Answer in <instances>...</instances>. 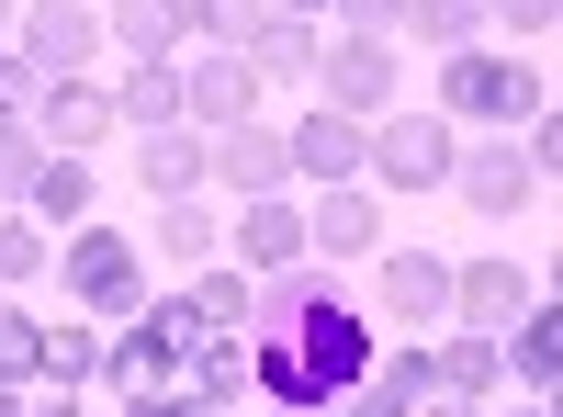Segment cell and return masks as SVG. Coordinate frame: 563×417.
<instances>
[{"label": "cell", "mask_w": 563, "mask_h": 417, "mask_svg": "<svg viewBox=\"0 0 563 417\" xmlns=\"http://www.w3.org/2000/svg\"><path fill=\"white\" fill-rule=\"evenodd\" d=\"M530 113H552V90H541V68L519 57V45H451V57H440V124L519 135Z\"/></svg>", "instance_id": "obj_1"}, {"label": "cell", "mask_w": 563, "mask_h": 417, "mask_svg": "<svg viewBox=\"0 0 563 417\" xmlns=\"http://www.w3.org/2000/svg\"><path fill=\"white\" fill-rule=\"evenodd\" d=\"M192 339H203L192 305H180V294L158 305V294H147L135 316H113V328H102V395H169L180 373H192Z\"/></svg>", "instance_id": "obj_2"}, {"label": "cell", "mask_w": 563, "mask_h": 417, "mask_svg": "<svg viewBox=\"0 0 563 417\" xmlns=\"http://www.w3.org/2000/svg\"><path fill=\"white\" fill-rule=\"evenodd\" d=\"M45 271H57L68 316H90V328H113V316L147 305V249H135L124 226H68V249L45 260Z\"/></svg>", "instance_id": "obj_3"}, {"label": "cell", "mask_w": 563, "mask_h": 417, "mask_svg": "<svg viewBox=\"0 0 563 417\" xmlns=\"http://www.w3.org/2000/svg\"><path fill=\"white\" fill-rule=\"evenodd\" d=\"M451 158H462V124H440V113H372L361 124V169L384 193H440Z\"/></svg>", "instance_id": "obj_4"}, {"label": "cell", "mask_w": 563, "mask_h": 417, "mask_svg": "<svg viewBox=\"0 0 563 417\" xmlns=\"http://www.w3.org/2000/svg\"><path fill=\"white\" fill-rule=\"evenodd\" d=\"M395 90H406V45H384V34H327L316 45V102L327 113L372 124V113H395Z\"/></svg>", "instance_id": "obj_5"}, {"label": "cell", "mask_w": 563, "mask_h": 417, "mask_svg": "<svg viewBox=\"0 0 563 417\" xmlns=\"http://www.w3.org/2000/svg\"><path fill=\"white\" fill-rule=\"evenodd\" d=\"M12 57L34 79H90V57H102V12H79V0H34V12L12 23Z\"/></svg>", "instance_id": "obj_6"}, {"label": "cell", "mask_w": 563, "mask_h": 417, "mask_svg": "<svg viewBox=\"0 0 563 417\" xmlns=\"http://www.w3.org/2000/svg\"><path fill=\"white\" fill-rule=\"evenodd\" d=\"M23 135H34L45 158H90V147L113 135V90H102V79H45L34 113H23Z\"/></svg>", "instance_id": "obj_7"}, {"label": "cell", "mask_w": 563, "mask_h": 417, "mask_svg": "<svg viewBox=\"0 0 563 417\" xmlns=\"http://www.w3.org/2000/svg\"><path fill=\"white\" fill-rule=\"evenodd\" d=\"M203 180H225V193H294V147H282V124H225V135H203Z\"/></svg>", "instance_id": "obj_8"}, {"label": "cell", "mask_w": 563, "mask_h": 417, "mask_svg": "<svg viewBox=\"0 0 563 417\" xmlns=\"http://www.w3.org/2000/svg\"><path fill=\"white\" fill-rule=\"evenodd\" d=\"M372 305L406 328H451V260L440 249H372Z\"/></svg>", "instance_id": "obj_9"}, {"label": "cell", "mask_w": 563, "mask_h": 417, "mask_svg": "<svg viewBox=\"0 0 563 417\" xmlns=\"http://www.w3.org/2000/svg\"><path fill=\"white\" fill-rule=\"evenodd\" d=\"M530 271L519 260H451V328H485V339H507V328H519V316H530Z\"/></svg>", "instance_id": "obj_10"}, {"label": "cell", "mask_w": 563, "mask_h": 417, "mask_svg": "<svg viewBox=\"0 0 563 417\" xmlns=\"http://www.w3.org/2000/svg\"><path fill=\"white\" fill-rule=\"evenodd\" d=\"M249 113H260V68H249V57H225V45H203V57L180 68V124L225 135V124H249Z\"/></svg>", "instance_id": "obj_11"}, {"label": "cell", "mask_w": 563, "mask_h": 417, "mask_svg": "<svg viewBox=\"0 0 563 417\" xmlns=\"http://www.w3.org/2000/svg\"><path fill=\"white\" fill-rule=\"evenodd\" d=\"M372 249H384V204H372L361 180H339V193H316V204H305V260H316V271L372 260Z\"/></svg>", "instance_id": "obj_12"}, {"label": "cell", "mask_w": 563, "mask_h": 417, "mask_svg": "<svg viewBox=\"0 0 563 417\" xmlns=\"http://www.w3.org/2000/svg\"><path fill=\"white\" fill-rule=\"evenodd\" d=\"M451 180H462V204H474V215H530V204H541V169L507 147V135L462 147V158H451Z\"/></svg>", "instance_id": "obj_13"}, {"label": "cell", "mask_w": 563, "mask_h": 417, "mask_svg": "<svg viewBox=\"0 0 563 417\" xmlns=\"http://www.w3.org/2000/svg\"><path fill=\"white\" fill-rule=\"evenodd\" d=\"M294 260H305V204L294 193H249L238 204V271L271 283V271H294Z\"/></svg>", "instance_id": "obj_14"}, {"label": "cell", "mask_w": 563, "mask_h": 417, "mask_svg": "<svg viewBox=\"0 0 563 417\" xmlns=\"http://www.w3.org/2000/svg\"><path fill=\"white\" fill-rule=\"evenodd\" d=\"M102 45H124L135 68H180L192 12H180V0H102Z\"/></svg>", "instance_id": "obj_15"}, {"label": "cell", "mask_w": 563, "mask_h": 417, "mask_svg": "<svg viewBox=\"0 0 563 417\" xmlns=\"http://www.w3.org/2000/svg\"><path fill=\"white\" fill-rule=\"evenodd\" d=\"M282 147H294V180H316V193H339V180H361V124L350 113H305V124H282Z\"/></svg>", "instance_id": "obj_16"}, {"label": "cell", "mask_w": 563, "mask_h": 417, "mask_svg": "<svg viewBox=\"0 0 563 417\" xmlns=\"http://www.w3.org/2000/svg\"><path fill=\"white\" fill-rule=\"evenodd\" d=\"M496 350H507V395H552V384H563V305L530 294V316H519Z\"/></svg>", "instance_id": "obj_17"}, {"label": "cell", "mask_w": 563, "mask_h": 417, "mask_svg": "<svg viewBox=\"0 0 563 417\" xmlns=\"http://www.w3.org/2000/svg\"><path fill=\"white\" fill-rule=\"evenodd\" d=\"M34 384H45V395H102V328H90V316H45Z\"/></svg>", "instance_id": "obj_18"}, {"label": "cell", "mask_w": 563, "mask_h": 417, "mask_svg": "<svg viewBox=\"0 0 563 417\" xmlns=\"http://www.w3.org/2000/svg\"><path fill=\"white\" fill-rule=\"evenodd\" d=\"M429 361H440V395H474V406H485V395H507V350H496L485 328H440V339H429Z\"/></svg>", "instance_id": "obj_19"}, {"label": "cell", "mask_w": 563, "mask_h": 417, "mask_svg": "<svg viewBox=\"0 0 563 417\" xmlns=\"http://www.w3.org/2000/svg\"><path fill=\"white\" fill-rule=\"evenodd\" d=\"M135 180H147V204L203 193V124H158V135H135Z\"/></svg>", "instance_id": "obj_20"}, {"label": "cell", "mask_w": 563, "mask_h": 417, "mask_svg": "<svg viewBox=\"0 0 563 417\" xmlns=\"http://www.w3.org/2000/svg\"><path fill=\"white\" fill-rule=\"evenodd\" d=\"M23 215L57 238V226H79L90 215V158H34V180H23Z\"/></svg>", "instance_id": "obj_21"}, {"label": "cell", "mask_w": 563, "mask_h": 417, "mask_svg": "<svg viewBox=\"0 0 563 417\" xmlns=\"http://www.w3.org/2000/svg\"><path fill=\"white\" fill-rule=\"evenodd\" d=\"M214 249H225V215H214L203 193H169V204H158V260H180V271H203Z\"/></svg>", "instance_id": "obj_22"}, {"label": "cell", "mask_w": 563, "mask_h": 417, "mask_svg": "<svg viewBox=\"0 0 563 417\" xmlns=\"http://www.w3.org/2000/svg\"><path fill=\"white\" fill-rule=\"evenodd\" d=\"M192 395H214V406H249V328H203L192 339V373H180Z\"/></svg>", "instance_id": "obj_23"}, {"label": "cell", "mask_w": 563, "mask_h": 417, "mask_svg": "<svg viewBox=\"0 0 563 417\" xmlns=\"http://www.w3.org/2000/svg\"><path fill=\"white\" fill-rule=\"evenodd\" d=\"M316 45H327V23H294V12H271V23L249 34V68H260V90H271V79H316Z\"/></svg>", "instance_id": "obj_24"}, {"label": "cell", "mask_w": 563, "mask_h": 417, "mask_svg": "<svg viewBox=\"0 0 563 417\" xmlns=\"http://www.w3.org/2000/svg\"><path fill=\"white\" fill-rule=\"evenodd\" d=\"M113 124H124V135L180 124V68H124V79H113Z\"/></svg>", "instance_id": "obj_25"}, {"label": "cell", "mask_w": 563, "mask_h": 417, "mask_svg": "<svg viewBox=\"0 0 563 417\" xmlns=\"http://www.w3.org/2000/svg\"><path fill=\"white\" fill-rule=\"evenodd\" d=\"M249 294H260V283H249L238 260H203V271H192V294H180V305H192V328H249Z\"/></svg>", "instance_id": "obj_26"}, {"label": "cell", "mask_w": 563, "mask_h": 417, "mask_svg": "<svg viewBox=\"0 0 563 417\" xmlns=\"http://www.w3.org/2000/svg\"><path fill=\"white\" fill-rule=\"evenodd\" d=\"M180 12H192V34H203V45H225V57H249V34L271 23V0H180Z\"/></svg>", "instance_id": "obj_27"}, {"label": "cell", "mask_w": 563, "mask_h": 417, "mask_svg": "<svg viewBox=\"0 0 563 417\" xmlns=\"http://www.w3.org/2000/svg\"><path fill=\"white\" fill-rule=\"evenodd\" d=\"M406 34H429L440 57H451V45H474V34H485V0H406Z\"/></svg>", "instance_id": "obj_28"}, {"label": "cell", "mask_w": 563, "mask_h": 417, "mask_svg": "<svg viewBox=\"0 0 563 417\" xmlns=\"http://www.w3.org/2000/svg\"><path fill=\"white\" fill-rule=\"evenodd\" d=\"M45 260H57V238H45L34 215H0V283H34Z\"/></svg>", "instance_id": "obj_29"}, {"label": "cell", "mask_w": 563, "mask_h": 417, "mask_svg": "<svg viewBox=\"0 0 563 417\" xmlns=\"http://www.w3.org/2000/svg\"><path fill=\"white\" fill-rule=\"evenodd\" d=\"M34 339H45V316L34 305H0V384H34Z\"/></svg>", "instance_id": "obj_30"}, {"label": "cell", "mask_w": 563, "mask_h": 417, "mask_svg": "<svg viewBox=\"0 0 563 417\" xmlns=\"http://www.w3.org/2000/svg\"><path fill=\"white\" fill-rule=\"evenodd\" d=\"M327 34H406V0H327Z\"/></svg>", "instance_id": "obj_31"}, {"label": "cell", "mask_w": 563, "mask_h": 417, "mask_svg": "<svg viewBox=\"0 0 563 417\" xmlns=\"http://www.w3.org/2000/svg\"><path fill=\"white\" fill-rule=\"evenodd\" d=\"M34 158H45L34 135H23V124H0V204H23V180H34Z\"/></svg>", "instance_id": "obj_32"}, {"label": "cell", "mask_w": 563, "mask_h": 417, "mask_svg": "<svg viewBox=\"0 0 563 417\" xmlns=\"http://www.w3.org/2000/svg\"><path fill=\"white\" fill-rule=\"evenodd\" d=\"M34 90H45V79L12 57V45H0V124H23V113H34Z\"/></svg>", "instance_id": "obj_33"}, {"label": "cell", "mask_w": 563, "mask_h": 417, "mask_svg": "<svg viewBox=\"0 0 563 417\" xmlns=\"http://www.w3.org/2000/svg\"><path fill=\"white\" fill-rule=\"evenodd\" d=\"M485 23H507V34H552L563 0H485Z\"/></svg>", "instance_id": "obj_34"}, {"label": "cell", "mask_w": 563, "mask_h": 417, "mask_svg": "<svg viewBox=\"0 0 563 417\" xmlns=\"http://www.w3.org/2000/svg\"><path fill=\"white\" fill-rule=\"evenodd\" d=\"M158 417H238V406H214V395H192V384H169V406Z\"/></svg>", "instance_id": "obj_35"}, {"label": "cell", "mask_w": 563, "mask_h": 417, "mask_svg": "<svg viewBox=\"0 0 563 417\" xmlns=\"http://www.w3.org/2000/svg\"><path fill=\"white\" fill-rule=\"evenodd\" d=\"M339 417H406V406H395V395H372V384H350V395H339Z\"/></svg>", "instance_id": "obj_36"}, {"label": "cell", "mask_w": 563, "mask_h": 417, "mask_svg": "<svg viewBox=\"0 0 563 417\" xmlns=\"http://www.w3.org/2000/svg\"><path fill=\"white\" fill-rule=\"evenodd\" d=\"M417 417H485L474 395H429V406H417Z\"/></svg>", "instance_id": "obj_37"}, {"label": "cell", "mask_w": 563, "mask_h": 417, "mask_svg": "<svg viewBox=\"0 0 563 417\" xmlns=\"http://www.w3.org/2000/svg\"><path fill=\"white\" fill-rule=\"evenodd\" d=\"M271 12H294V23H327V0H271Z\"/></svg>", "instance_id": "obj_38"}, {"label": "cell", "mask_w": 563, "mask_h": 417, "mask_svg": "<svg viewBox=\"0 0 563 417\" xmlns=\"http://www.w3.org/2000/svg\"><path fill=\"white\" fill-rule=\"evenodd\" d=\"M496 417H552V395H519V406H496Z\"/></svg>", "instance_id": "obj_39"}, {"label": "cell", "mask_w": 563, "mask_h": 417, "mask_svg": "<svg viewBox=\"0 0 563 417\" xmlns=\"http://www.w3.org/2000/svg\"><path fill=\"white\" fill-rule=\"evenodd\" d=\"M0 45H12V0H0Z\"/></svg>", "instance_id": "obj_40"}, {"label": "cell", "mask_w": 563, "mask_h": 417, "mask_svg": "<svg viewBox=\"0 0 563 417\" xmlns=\"http://www.w3.org/2000/svg\"><path fill=\"white\" fill-rule=\"evenodd\" d=\"M79 12H102V0H79Z\"/></svg>", "instance_id": "obj_41"}, {"label": "cell", "mask_w": 563, "mask_h": 417, "mask_svg": "<svg viewBox=\"0 0 563 417\" xmlns=\"http://www.w3.org/2000/svg\"><path fill=\"white\" fill-rule=\"evenodd\" d=\"M0 395H12V384H0Z\"/></svg>", "instance_id": "obj_42"}]
</instances>
